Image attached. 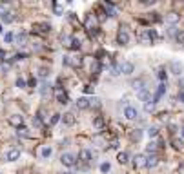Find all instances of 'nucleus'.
<instances>
[{
	"mask_svg": "<svg viewBox=\"0 0 184 174\" xmlns=\"http://www.w3.org/2000/svg\"><path fill=\"white\" fill-rule=\"evenodd\" d=\"M117 44H120V45H128L130 44V33L126 29V26H122L119 29V33H117Z\"/></svg>",
	"mask_w": 184,
	"mask_h": 174,
	"instance_id": "nucleus-1",
	"label": "nucleus"
},
{
	"mask_svg": "<svg viewBox=\"0 0 184 174\" xmlns=\"http://www.w3.org/2000/svg\"><path fill=\"white\" fill-rule=\"evenodd\" d=\"M60 163L64 165V167H75V165H77V158H75V154H71V153H64L62 156H60Z\"/></svg>",
	"mask_w": 184,
	"mask_h": 174,
	"instance_id": "nucleus-2",
	"label": "nucleus"
},
{
	"mask_svg": "<svg viewBox=\"0 0 184 174\" xmlns=\"http://www.w3.org/2000/svg\"><path fill=\"white\" fill-rule=\"evenodd\" d=\"M170 71L173 73V74H177V76H181L184 73V63L179 60H172L170 62Z\"/></svg>",
	"mask_w": 184,
	"mask_h": 174,
	"instance_id": "nucleus-3",
	"label": "nucleus"
},
{
	"mask_svg": "<svg viewBox=\"0 0 184 174\" xmlns=\"http://www.w3.org/2000/svg\"><path fill=\"white\" fill-rule=\"evenodd\" d=\"M139 42H141V44H146V45H152L153 44L152 31H148V29L141 31V33H139Z\"/></svg>",
	"mask_w": 184,
	"mask_h": 174,
	"instance_id": "nucleus-4",
	"label": "nucleus"
},
{
	"mask_svg": "<svg viewBox=\"0 0 184 174\" xmlns=\"http://www.w3.org/2000/svg\"><path fill=\"white\" fill-rule=\"evenodd\" d=\"M137 116H139V111L133 105H126L124 107V118L126 120H137Z\"/></svg>",
	"mask_w": 184,
	"mask_h": 174,
	"instance_id": "nucleus-5",
	"label": "nucleus"
},
{
	"mask_svg": "<svg viewBox=\"0 0 184 174\" xmlns=\"http://www.w3.org/2000/svg\"><path fill=\"white\" fill-rule=\"evenodd\" d=\"M78 158H80V162L84 165H89L91 160H93V154H91V151H87V149H82L80 154H78Z\"/></svg>",
	"mask_w": 184,
	"mask_h": 174,
	"instance_id": "nucleus-6",
	"label": "nucleus"
},
{
	"mask_svg": "<svg viewBox=\"0 0 184 174\" xmlns=\"http://www.w3.org/2000/svg\"><path fill=\"white\" fill-rule=\"evenodd\" d=\"M137 96H139V100H141L142 103H148V102H152V100H153V98H152V92L148 91L146 87H144V89H141V91L137 92Z\"/></svg>",
	"mask_w": 184,
	"mask_h": 174,
	"instance_id": "nucleus-7",
	"label": "nucleus"
},
{
	"mask_svg": "<svg viewBox=\"0 0 184 174\" xmlns=\"http://www.w3.org/2000/svg\"><path fill=\"white\" fill-rule=\"evenodd\" d=\"M133 69H135V65L131 62H122L120 63V74H128L130 76L131 73H133Z\"/></svg>",
	"mask_w": 184,
	"mask_h": 174,
	"instance_id": "nucleus-8",
	"label": "nucleus"
},
{
	"mask_svg": "<svg viewBox=\"0 0 184 174\" xmlns=\"http://www.w3.org/2000/svg\"><path fill=\"white\" fill-rule=\"evenodd\" d=\"M77 107H78V109H82V111H84V109H91V100L86 98V96H82V98H78V100H77Z\"/></svg>",
	"mask_w": 184,
	"mask_h": 174,
	"instance_id": "nucleus-9",
	"label": "nucleus"
},
{
	"mask_svg": "<svg viewBox=\"0 0 184 174\" xmlns=\"http://www.w3.org/2000/svg\"><path fill=\"white\" fill-rule=\"evenodd\" d=\"M55 94H57V98H58V102L60 103H67V94L64 92V89H62L60 85L55 87Z\"/></svg>",
	"mask_w": 184,
	"mask_h": 174,
	"instance_id": "nucleus-10",
	"label": "nucleus"
},
{
	"mask_svg": "<svg viewBox=\"0 0 184 174\" xmlns=\"http://www.w3.org/2000/svg\"><path fill=\"white\" fill-rule=\"evenodd\" d=\"M164 92H166V83H161L159 87H157V91H155V96H153V102L159 103V100L164 96Z\"/></svg>",
	"mask_w": 184,
	"mask_h": 174,
	"instance_id": "nucleus-11",
	"label": "nucleus"
},
{
	"mask_svg": "<svg viewBox=\"0 0 184 174\" xmlns=\"http://www.w3.org/2000/svg\"><path fill=\"white\" fill-rule=\"evenodd\" d=\"M157 165H159V158H157L155 154H152V156L146 158V167H148V169H155Z\"/></svg>",
	"mask_w": 184,
	"mask_h": 174,
	"instance_id": "nucleus-12",
	"label": "nucleus"
},
{
	"mask_svg": "<svg viewBox=\"0 0 184 174\" xmlns=\"http://www.w3.org/2000/svg\"><path fill=\"white\" fill-rule=\"evenodd\" d=\"M133 163H135L137 169L146 167V156H144V154H137V156H135V160H133Z\"/></svg>",
	"mask_w": 184,
	"mask_h": 174,
	"instance_id": "nucleus-13",
	"label": "nucleus"
},
{
	"mask_svg": "<svg viewBox=\"0 0 184 174\" xmlns=\"http://www.w3.org/2000/svg\"><path fill=\"white\" fill-rule=\"evenodd\" d=\"M179 20H181V16H179L177 13H170V15L166 16V22L170 24V27H175V24H177Z\"/></svg>",
	"mask_w": 184,
	"mask_h": 174,
	"instance_id": "nucleus-14",
	"label": "nucleus"
},
{
	"mask_svg": "<svg viewBox=\"0 0 184 174\" xmlns=\"http://www.w3.org/2000/svg\"><path fill=\"white\" fill-rule=\"evenodd\" d=\"M131 87L139 92L141 89H144V80H142V78H135V80H131Z\"/></svg>",
	"mask_w": 184,
	"mask_h": 174,
	"instance_id": "nucleus-15",
	"label": "nucleus"
},
{
	"mask_svg": "<svg viewBox=\"0 0 184 174\" xmlns=\"http://www.w3.org/2000/svg\"><path fill=\"white\" fill-rule=\"evenodd\" d=\"M11 125H15V127H22V123H24V120H22L20 114H15V116H11L9 118Z\"/></svg>",
	"mask_w": 184,
	"mask_h": 174,
	"instance_id": "nucleus-16",
	"label": "nucleus"
},
{
	"mask_svg": "<svg viewBox=\"0 0 184 174\" xmlns=\"http://www.w3.org/2000/svg\"><path fill=\"white\" fill-rule=\"evenodd\" d=\"M20 158V151L18 149H11L9 153H7V160L9 162H15V160H18Z\"/></svg>",
	"mask_w": 184,
	"mask_h": 174,
	"instance_id": "nucleus-17",
	"label": "nucleus"
},
{
	"mask_svg": "<svg viewBox=\"0 0 184 174\" xmlns=\"http://www.w3.org/2000/svg\"><path fill=\"white\" fill-rule=\"evenodd\" d=\"M141 138H142V131L141 129H135V131H131L130 133V140L131 142H139Z\"/></svg>",
	"mask_w": 184,
	"mask_h": 174,
	"instance_id": "nucleus-18",
	"label": "nucleus"
},
{
	"mask_svg": "<svg viewBox=\"0 0 184 174\" xmlns=\"http://www.w3.org/2000/svg\"><path fill=\"white\" fill-rule=\"evenodd\" d=\"M155 109H157V103L153 102V100L148 102V103H144V111H146V113H153Z\"/></svg>",
	"mask_w": 184,
	"mask_h": 174,
	"instance_id": "nucleus-19",
	"label": "nucleus"
},
{
	"mask_svg": "<svg viewBox=\"0 0 184 174\" xmlns=\"http://www.w3.org/2000/svg\"><path fill=\"white\" fill-rule=\"evenodd\" d=\"M17 134L20 136V138H29V131L22 125V127H18V131H17Z\"/></svg>",
	"mask_w": 184,
	"mask_h": 174,
	"instance_id": "nucleus-20",
	"label": "nucleus"
},
{
	"mask_svg": "<svg viewBox=\"0 0 184 174\" xmlns=\"http://www.w3.org/2000/svg\"><path fill=\"white\" fill-rule=\"evenodd\" d=\"M13 18H15V16H13V13H11V11H6V13L2 15V20L6 22V24H9V22H13Z\"/></svg>",
	"mask_w": 184,
	"mask_h": 174,
	"instance_id": "nucleus-21",
	"label": "nucleus"
},
{
	"mask_svg": "<svg viewBox=\"0 0 184 174\" xmlns=\"http://www.w3.org/2000/svg\"><path fill=\"white\" fill-rule=\"evenodd\" d=\"M15 40H17L18 45H24L26 40H27V35H26V33H22V35H18V36H15Z\"/></svg>",
	"mask_w": 184,
	"mask_h": 174,
	"instance_id": "nucleus-22",
	"label": "nucleus"
},
{
	"mask_svg": "<svg viewBox=\"0 0 184 174\" xmlns=\"http://www.w3.org/2000/svg\"><path fill=\"white\" fill-rule=\"evenodd\" d=\"M175 40H177V44H181V45H184V29H179V33H177V36H175Z\"/></svg>",
	"mask_w": 184,
	"mask_h": 174,
	"instance_id": "nucleus-23",
	"label": "nucleus"
},
{
	"mask_svg": "<svg viewBox=\"0 0 184 174\" xmlns=\"http://www.w3.org/2000/svg\"><path fill=\"white\" fill-rule=\"evenodd\" d=\"M128 153H119V156H117V160H119V163H128Z\"/></svg>",
	"mask_w": 184,
	"mask_h": 174,
	"instance_id": "nucleus-24",
	"label": "nucleus"
},
{
	"mask_svg": "<svg viewBox=\"0 0 184 174\" xmlns=\"http://www.w3.org/2000/svg\"><path fill=\"white\" fill-rule=\"evenodd\" d=\"M93 125H95V129H102V127H104V120H102L100 116H97V118L93 120Z\"/></svg>",
	"mask_w": 184,
	"mask_h": 174,
	"instance_id": "nucleus-25",
	"label": "nucleus"
},
{
	"mask_svg": "<svg viewBox=\"0 0 184 174\" xmlns=\"http://www.w3.org/2000/svg\"><path fill=\"white\" fill-rule=\"evenodd\" d=\"M157 78L161 80V83H166V71H164V69H159V71H157Z\"/></svg>",
	"mask_w": 184,
	"mask_h": 174,
	"instance_id": "nucleus-26",
	"label": "nucleus"
},
{
	"mask_svg": "<svg viewBox=\"0 0 184 174\" xmlns=\"http://www.w3.org/2000/svg\"><path fill=\"white\" fill-rule=\"evenodd\" d=\"M157 147H159V143H155V142H150V143H148V147H146V151L153 154L155 151H157Z\"/></svg>",
	"mask_w": 184,
	"mask_h": 174,
	"instance_id": "nucleus-27",
	"label": "nucleus"
},
{
	"mask_svg": "<svg viewBox=\"0 0 184 174\" xmlns=\"http://www.w3.org/2000/svg\"><path fill=\"white\" fill-rule=\"evenodd\" d=\"M69 45H71V49H80V42H78V38H71V42H69Z\"/></svg>",
	"mask_w": 184,
	"mask_h": 174,
	"instance_id": "nucleus-28",
	"label": "nucleus"
},
{
	"mask_svg": "<svg viewBox=\"0 0 184 174\" xmlns=\"http://www.w3.org/2000/svg\"><path fill=\"white\" fill-rule=\"evenodd\" d=\"M47 92H49V83L44 82V83H42V87H40V94H42V96H46Z\"/></svg>",
	"mask_w": 184,
	"mask_h": 174,
	"instance_id": "nucleus-29",
	"label": "nucleus"
},
{
	"mask_svg": "<svg viewBox=\"0 0 184 174\" xmlns=\"http://www.w3.org/2000/svg\"><path fill=\"white\" fill-rule=\"evenodd\" d=\"M64 123H66V125H71V123H73V114H71V113L64 114Z\"/></svg>",
	"mask_w": 184,
	"mask_h": 174,
	"instance_id": "nucleus-30",
	"label": "nucleus"
},
{
	"mask_svg": "<svg viewBox=\"0 0 184 174\" xmlns=\"http://www.w3.org/2000/svg\"><path fill=\"white\" fill-rule=\"evenodd\" d=\"M53 9H55V13H57V15H62V13H64V7H62L60 4H55Z\"/></svg>",
	"mask_w": 184,
	"mask_h": 174,
	"instance_id": "nucleus-31",
	"label": "nucleus"
},
{
	"mask_svg": "<svg viewBox=\"0 0 184 174\" xmlns=\"http://www.w3.org/2000/svg\"><path fill=\"white\" fill-rule=\"evenodd\" d=\"M148 134H150L152 138H155V136L159 134V129H157V127H150V131H148Z\"/></svg>",
	"mask_w": 184,
	"mask_h": 174,
	"instance_id": "nucleus-32",
	"label": "nucleus"
},
{
	"mask_svg": "<svg viewBox=\"0 0 184 174\" xmlns=\"http://www.w3.org/2000/svg\"><path fill=\"white\" fill-rule=\"evenodd\" d=\"M49 154H51V149H49V147H44V149H42V156H44V158H47Z\"/></svg>",
	"mask_w": 184,
	"mask_h": 174,
	"instance_id": "nucleus-33",
	"label": "nucleus"
},
{
	"mask_svg": "<svg viewBox=\"0 0 184 174\" xmlns=\"http://www.w3.org/2000/svg\"><path fill=\"white\" fill-rule=\"evenodd\" d=\"M168 33H170L172 36H177V33H179V29H177V27H168Z\"/></svg>",
	"mask_w": 184,
	"mask_h": 174,
	"instance_id": "nucleus-34",
	"label": "nucleus"
},
{
	"mask_svg": "<svg viewBox=\"0 0 184 174\" xmlns=\"http://www.w3.org/2000/svg\"><path fill=\"white\" fill-rule=\"evenodd\" d=\"M13 40H15V35H13V33H7V35H6V42L9 44V42H13Z\"/></svg>",
	"mask_w": 184,
	"mask_h": 174,
	"instance_id": "nucleus-35",
	"label": "nucleus"
},
{
	"mask_svg": "<svg viewBox=\"0 0 184 174\" xmlns=\"http://www.w3.org/2000/svg\"><path fill=\"white\" fill-rule=\"evenodd\" d=\"M100 171L102 172H109V163H102L100 165Z\"/></svg>",
	"mask_w": 184,
	"mask_h": 174,
	"instance_id": "nucleus-36",
	"label": "nucleus"
},
{
	"mask_svg": "<svg viewBox=\"0 0 184 174\" xmlns=\"http://www.w3.org/2000/svg\"><path fill=\"white\" fill-rule=\"evenodd\" d=\"M71 63H73V65H75V67H78V65H80V63H82V60H80V58H78V56H75V58H73V62H71Z\"/></svg>",
	"mask_w": 184,
	"mask_h": 174,
	"instance_id": "nucleus-37",
	"label": "nucleus"
},
{
	"mask_svg": "<svg viewBox=\"0 0 184 174\" xmlns=\"http://www.w3.org/2000/svg\"><path fill=\"white\" fill-rule=\"evenodd\" d=\"M177 100H179L181 103H184V91H181L179 94H177Z\"/></svg>",
	"mask_w": 184,
	"mask_h": 174,
	"instance_id": "nucleus-38",
	"label": "nucleus"
},
{
	"mask_svg": "<svg viewBox=\"0 0 184 174\" xmlns=\"http://www.w3.org/2000/svg\"><path fill=\"white\" fill-rule=\"evenodd\" d=\"M17 85H18L20 89H24V87H26V82H24L22 78H18V80H17Z\"/></svg>",
	"mask_w": 184,
	"mask_h": 174,
	"instance_id": "nucleus-39",
	"label": "nucleus"
},
{
	"mask_svg": "<svg viewBox=\"0 0 184 174\" xmlns=\"http://www.w3.org/2000/svg\"><path fill=\"white\" fill-rule=\"evenodd\" d=\"M58 120H60V114L57 113V114H53V118H51V123H57Z\"/></svg>",
	"mask_w": 184,
	"mask_h": 174,
	"instance_id": "nucleus-40",
	"label": "nucleus"
},
{
	"mask_svg": "<svg viewBox=\"0 0 184 174\" xmlns=\"http://www.w3.org/2000/svg\"><path fill=\"white\" fill-rule=\"evenodd\" d=\"M2 71H4V73L9 71V63H2Z\"/></svg>",
	"mask_w": 184,
	"mask_h": 174,
	"instance_id": "nucleus-41",
	"label": "nucleus"
},
{
	"mask_svg": "<svg viewBox=\"0 0 184 174\" xmlns=\"http://www.w3.org/2000/svg\"><path fill=\"white\" fill-rule=\"evenodd\" d=\"M155 4V0H146V2H142V6H153Z\"/></svg>",
	"mask_w": 184,
	"mask_h": 174,
	"instance_id": "nucleus-42",
	"label": "nucleus"
},
{
	"mask_svg": "<svg viewBox=\"0 0 184 174\" xmlns=\"http://www.w3.org/2000/svg\"><path fill=\"white\" fill-rule=\"evenodd\" d=\"M84 92H93V87H91V85H86V87H84Z\"/></svg>",
	"mask_w": 184,
	"mask_h": 174,
	"instance_id": "nucleus-43",
	"label": "nucleus"
},
{
	"mask_svg": "<svg viewBox=\"0 0 184 174\" xmlns=\"http://www.w3.org/2000/svg\"><path fill=\"white\" fill-rule=\"evenodd\" d=\"M175 147H177V149H182V142H181V140H177V142H175Z\"/></svg>",
	"mask_w": 184,
	"mask_h": 174,
	"instance_id": "nucleus-44",
	"label": "nucleus"
},
{
	"mask_svg": "<svg viewBox=\"0 0 184 174\" xmlns=\"http://www.w3.org/2000/svg\"><path fill=\"white\" fill-rule=\"evenodd\" d=\"M170 131H172V134L177 133V125H170Z\"/></svg>",
	"mask_w": 184,
	"mask_h": 174,
	"instance_id": "nucleus-45",
	"label": "nucleus"
},
{
	"mask_svg": "<svg viewBox=\"0 0 184 174\" xmlns=\"http://www.w3.org/2000/svg\"><path fill=\"white\" fill-rule=\"evenodd\" d=\"M38 74H40V76H47V69H42V71L38 73Z\"/></svg>",
	"mask_w": 184,
	"mask_h": 174,
	"instance_id": "nucleus-46",
	"label": "nucleus"
},
{
	"mask_svg": "<svg viewBox=\"0 0 184 174\" xmlns=\"http://www.w3.org/2000/svg\"><path fill=\"white\" fill-rule=\"evenodd\" d=\"M33 123H35L37 127H40V120H38V118H35V120H33Z\"/></svg>",
	"mask_w": 184,
	"mask_h": 174,
	"instance_id": "nucleus-47",
	"label": "nucleus"
},
{
	"mask_svg": "<svg viewBox=\"0 0 184 174\" xmlns=\"http://www.w3.org/2000/svg\"><path fill=\"white\" fill-rule=\"evenodd\" d=\"M4 56H6V53H4V49H0V60H4Z\"/></svg>",
	"mask_w": 184,
	"mask_h": 174,
	"instance_id": "nucleus-48",
	"label": "nucleus"
},
{
	"mask_svg": "<svg viewBox=\"0 0 184 174\" xmlns=\"http://www.w3.org/2000/svg\"><path fill=\"white\" fill-rule=\"evenodd\" d=\"M181 87H184V78H181ZM184 91V89H182Z\"/></svg>",
	"mask_w": 184,
	"mask_h": 174,
	"instance_id": "nucleus-49",
	"label": "nucleus"
},
{
	"mask_svg": "<svg viewBox=\"0 0 184 174\" xmlns=\"http://www.w3.org/2000/svg\"><path fill=\"white\" fill-rule=\"evenodd\" d=\"M181 134H182V138H184V125H182V129H181Z\"/></svg>",
	"mask_w": 184,
	"mask_h": 174,
	"instance_id": "nucleus-50",
	"label": "nucleus"
},
{
	"mask_svg": "<svg viewBox=\"0 0 184 174\" xmlns=\"http://www.w3.org/2000/svg\"><path fill=\"white\" fill-rule=\"evenodd\" d=\"M0 33H2V26H0Z\"/></svg>",
	"mask_w": 184,
	"mask_h": 174,
	"instance_id": "nucleus-51",
	"label": "nucleus"
}]
</instances>
